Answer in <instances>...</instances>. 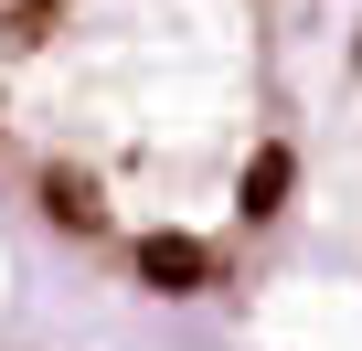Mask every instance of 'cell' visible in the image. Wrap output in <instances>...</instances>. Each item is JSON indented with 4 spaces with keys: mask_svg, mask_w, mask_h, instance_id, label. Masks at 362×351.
I'll use <instances>...</instances> for the list:
<instances>
[{
    "mask_svg": "<svg viewBox=\"0 0 362 351\" xmlns=\"http://www.w3.org/2000/svg\"><path fill=\"white\" fill-rule=\"evenodd\" d=\"M139 277H149L160 298H181V287H203V277H214V256H203L192 234H149V245H139Z\"/></svg>",
    "mask_w": 362,
    "mask_h": 351,
    "instance_id": "6da1fadb",
    "label": "cell"
},
{
    "mask_svg": "<svg viewBox=\"0 0 362 351\" xmlns=\"http://www.w3.org/2000/svg\"><path fill=\"white\" fill-rule=\"evenodd\" d=\"M43 213H54L64 234H107V203L75 182V170H43Z\"/></svg>",
    "mask_w": 362,
    "mask_h": 351,
    "instance_id": "7a4b0ae2",
    "label": "cell"
},
{
    "mask_svg": "<svg viewBox=\"0 0 362 351\" xmlns=\"http://www.w3.org/2000/svg\"><path fill=\"white\" fill-rule=\"evenodd\" d=\"M277 192H288V149H256L245 160V213H277Z\"/></svg>",
    "mask_w": 362,
    "mask_h": 351,
    "instance_id": "3957f363",
    "label": "cell"
}]
</instances>
